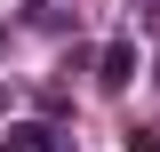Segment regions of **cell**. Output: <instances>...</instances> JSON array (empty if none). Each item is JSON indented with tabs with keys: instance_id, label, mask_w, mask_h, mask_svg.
Instances as JSON below:
<instances>
[{
	"instance_id": "1",
	"label": "cell",
	"mask_w": 160,
	"mask_h": 152,
	"mask_svg": "<svg viewBox=\"0 0 160 152\" xmlns=\"http://www.w3.org/2000/svg\"><path fill=\"white\" fill-rule=\"evenodd\" d=\"M96 80L104 88H128V80H136V40H112V48L96 56Z\"/></svg>"
},
{
	"instance_id": "2",
	"label": "cell",
	"mask_w": 160,
	"mask_h": 152,
	"mask_svg": "<svg viewBox=\"0 0 160 152\" xmlns=\"http://www.w3.org/2000/svg\"><path fill=\"white\" fill-rule=\"evenodd\" d=\"M32 8H48V0H32Z\"/></svg>"
},
{
	"instance_id": "3",
	"label": "cell",
	"mask_w": 160,
	"mask_h": 152,
	"mask_svg": "<svg viewBox=\"0 0 160 152\" xmlns=\"http://www.w3.org/2000/svg\"><path fill=\"white\" fill-rule=\"evenodd\" d=\"M152 80H160V64H152Z\"/></svg>"
}]
</instances>
